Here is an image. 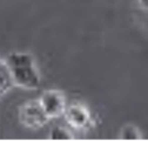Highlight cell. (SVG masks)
<instances>
[{
    "label": "cell",
    "instance_id": "7a4b0ae2",
    "mask_svg": "<svg viewBox=\"0 0 148 150\" xmlns=\"http://www.w3.org/2000/svg\"><path fill=\"white\" fill-rule=\"evenodd\" d=\"M18 119L24 127L30 129L43 128L50 120L38 99L28 100L21 105L18 111Z\"/></svg>",
    "mask_w": 148,
    "mask_h": 150
},
{
    "label": "cell",
    "instance_id": "ba28073f",
    "mask_svg": "<svg viewBox=\"0 0 148 150\" xmlns=\"http://www.w3.org/2000/svg\"><path fill=\"white\" fill-rule=\"evenodd\" d=\"M138 4L142 9L148 10V0H138Z\"/></svg>",
    "mask_w": 148,
    "mask_h": 150
},
{
    "label": "cell",
    "instance_id": "8992f818",
    "mask_svg": "<svg viewBox=\"0 0 148 150\" xmlns=\"http://www.w3.org/2000/svg\"><path fill=\"white\" fill-rule=\"evenodd\" d=\"M49 139L53 141H68V140H73L75 137L73 135L71 131H69L67 128L63 127H53L50 131Z\"/></svg>",
    "mask_w": 148,
    "mask_h": 150
},
{
    "label": "cell",
    "instance_id": "52a82bcc",
    "mask_svg": "<svg viewBox=\"0 0 148 150\" xmlns=\"http://www.w3.org/2000/svg\"><path fill=\"white\" fill-rule=\"evenodd\" d=\"M119 139H121V140H139L141 139L140 131L132 124H128L122 128Z\"/></svg>",
    "mask_w": 148,
    "mask_h": 150
},
{
    "label": "cell",
    "instance_id": "6da1fadb",
    "mask_svg": "<svg viewBox=\"0 0 148 150\" xmlns=\"http://www.w3.org/2000/svg\"><path fill=\"white\" fill-rule=\"evenodd\" d=\"M15 86L24 89H37L41 85V76L31 53L13 52L5 59Z\"/></svg>",
    "mask_w": 148,
    "mask_h": 150
},
{
    "label": "cell",
    "instance_id": "277c9868",
    "mask_svg": "<svg viewBox=\"0 0 148 150\" xmlns=\"http://www.w3.org/2000/svg\"><path fill=\"white\" fill-rule=\"evenodd\" d=\"M40 103L50 119H57L66 112L67 103L65 94L58 89H48L42 93Z\"/></svg>",
    "mask_w": 148,
    "mask_h": 150
},
{
    "label": "cell",
    "instance_id": "3957f363",
    "mask_svg": "<svg viewBox=\"0 0 148 150\" xmlns=\"http://www.w3.org/2000/svg\"><path fill=\"white\" fill-rule=\"evenodd\" d=\"M63 115L67 123L75 130L85 131L94 125V121L89 110L82 103H73L67 106Z\"/></svg>",
    "mask_w": 148,
    "mask_h": 150
},
{
    "label": "cell",
    "instance_id": "5b68a950",
    "mask_svg": "<svg viewBox=\"0 0 148 150\" xmlns=\"http://www.w3.org/2000/svg\"><path fill=\"white\" fill-rule=\"evenodd\" d=\"M13 86L15 85L7 63L5 60H0V97L6 95L13 88Z\"/></svg>",
    "mask_w": 148,
    "mask_h": 150
}]
</instances>
